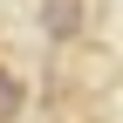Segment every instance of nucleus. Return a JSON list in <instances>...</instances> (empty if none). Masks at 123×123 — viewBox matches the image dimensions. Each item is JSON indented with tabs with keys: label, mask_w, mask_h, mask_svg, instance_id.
<instances>
[{
	"label": "nucleus",
	"mask_w": 123,
	"mask_h": 123,
	"mask_svg": "<svg viewBox=\"0 0 123 123\" xmlns=\"http://www.w3.org/2000/svg\"><path fill=\"white\" fill-rule=\"evenodd\" d=\"M27 103H34L27 75L14 68V62H0V123H27Z\"/></svg>",
	"instance_id": "nucleus-2"
},
{
	"label": "nucleus",
	"mask_w": 123,
	"mask_h": 123,
	"mask_svg": "<svg viewBox=\"0 0 123 123\" xmlns=\"http://www.w3.org/2000/svg\"><path fill=\"white\" fill-rule=\"evenodd\" d=\"M34 21H41V34H48V48H82L89 21H96V0H41Z\"/></svg>",
	"instance_id": "nucleus-1"
}]
</instances>
